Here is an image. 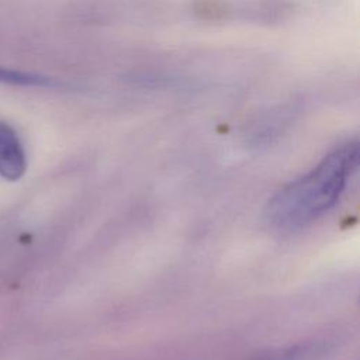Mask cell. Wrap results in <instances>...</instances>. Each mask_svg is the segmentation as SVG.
<instances>
[{
  "label": "cell",
  "instance_id": "6da1fadb",
  "mask_svg": "<svg viewBox=\"0 0 360 360\" xmlns=\"http://www.w3.org/2000/svg\"><path fill=\"white\" fill-rule=\"evenodd\" d=\"M359 143L349 141L312 170L280 188L266 207V221L278 231L300 229L330 210L357 167Z\"/></svg>",
  "mask_w": 360,
  "mask_h": 360
},
{
  "label": "cell",
  "instance_id": "7a4b0ae2",
  "mask_svg": "<svg viewBox=\"0 0 360 360\" xmlns=\"http://www.w3.org/2000/svg\"><path fill=\"white\" fill-rule=\"evenodd\" d=\"M27 169V156L15 129L0 121V177L18 180Z\"/></svg>",
  "mask_w": 360,
  "mask_h": 360
},
{
  "label": "cell",
  "instance_id": "3957f363",
  "mask_svg": "<svg viewBox=\"0 0 360 360\" xmlns=\"http://www.w3.org/2000/svg\"><path fill=\"white\" fill-rule=\"evenodd\" d=\"M0 83L11 84V86H21V87H41V89L63 87V83H60L56 79L42 76L38 73L4 68V66H0Z\"/></svg>",
  "mask_w": 360,
  "mask_h": 360
},
{
  "label": "cell",
  "instance_id": "277c9868",
  "mask_svg": "<svg viewBox=\"0 0 360 360\" xmlns=\"http://www.w3.org/2000/svg\"><path fill=\"white\" fill-rule=\"evenodd\" d=\"M319 350V345H301L294 346L277 353L267 354L256 360H309Z\"/></svg>",
  "mask_w": 360,
  "mask_h": 360
}]
</instances>
